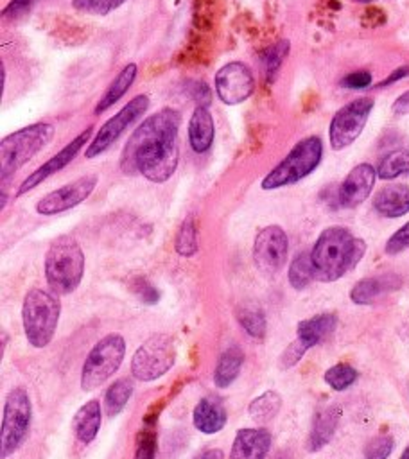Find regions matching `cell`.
Segmentation results:
<instances>
[{
	"label": "cell",
	"instance_id": "cell-12",
	"mask_svg": "<svg viewBox=\"0 0 409 459\" xmlns=\"http://www.w3.org/2000/svg\"><path fill=\"white\" fill-rule=\"evenodd\" d=\"M289 251V241L285 232L280 226H268L259 232L253 244V260L260 273L273 276L277 275L285 260Z\"/></svg>",
	"mask_w": 409,
	"mask_h": 459
},
{
	"label": "cell",
	"instance_id": "cell-14",
	"mask_svg": "<svg viewBox=\"0 0 409 459\" xmlns=\"http://www.w3.org/2000/svg\"><path fill=\"white\" fill-rule=\"evenodd\" d=\"M98 185V176L90 174V176H83L51 194H47L44 200L38 201L37 210L38 214L44 216H55L65 210H71L74 207H78L80 203H83L96 189Z\"/></svg>",
	"mask_w": 409,
	"mask_h": 459
},
{
	"label": "cell",
	"instance_id": "cell-25",
	"mask_svg": "<svg viewBox=\"0 0 409 459\" xmlns=\"http://www.w3.org/2000/svg\"><path fill=\"white\" fill-rule=\"evenodd\" d=\"M137 72H139V69H137L135 64L126 65V67L121 71V74L114 80V83L110 85V89L107 90V94H105L103 99L99 101V105H98V108H96L94 114L99 115V114L107 112L108 108H112V106L130 90V87L133 85V81H135V78H137Z\"/></svg>",
	"mask_w": 409,
	"mask_h": 459
},
{
	"label": "cell",
	"instance_id": "cell-44",
	"mask_svg": "<svg viewBox=\"0 0 409 459\" xmlns=\"http://www.w3.org/2000/svg\"><path fill=\"white\" fill-rule=\"evenodd\" d=\"M393 114H396V115H409V90L404 92V94L393 103Z\"/></svg>",
	"mask_w": 409,
	"mask_h": 459
},
{
	"label": "cell",
	"instance_id": "cell-8",
	"mask_svg": "<svg viewBox=\"0 0 409 459\" xmlns=\"http://www.w3.org/2000/svg\"><path fill=\"white\" fill-rule=\"evenodd\" d=\"M176 361V346L173 337L157 334L149 337L133 355L132 373L142 380L151 382L166 375Z\"/></svg>",
	"mask_w": 409,
	"mask_h": 459
},
{
	"label": "cell",
	"instance_id": "cell-26",
	"mask_svg": "<svg viewBox=\"0 0 409 459\" xmlns=\"http://www.w3.org/2000/svg\"><path fill=\"white\" fill-rule=\"evenodd\" d=\"M244 362V353L239 348H230L226 350L214 371V384L217 387H228L239 375L241 368Z\"/></svg>",
	"mask_w": 409,
	"mask_h": 459
},
{
	"label": "cell",
	"instance_id": "cell-35",
	"mask_svg": "<svg viewBox=\"0 0 409 459\" xmlns=\"http://www.w3.org/2000/svg\"><path fill=\"white\" fill-rule=\"evenodd\" d=\"M126 0H72V6L78 12L90 15H108L121 8Z\"/></svg>",
	"mask_w": 409,
	"mask_h": 459
},
{
	"label": "cell",
	"instance_id": "cell-6",
	"mask_svg": "<svg viewBox=\"0 0 409 459\" xmlns=\"http://www.w3.org/2000/svg\"><path fill=\"white\" fill-rule=\"evenodd\" d=\"M323 158V142L312 135L300 140L289 155L262 180L264 191H275L285 185H293L309 176L320 166Z\"/></svg>",
	"mask_w": 409,
	"mask_h": 459
},
{
	"label": "cell",
	"instance_id": "cell-20",
	"mask_svg": "<svg viewBox=\"0 0 409 459\" xmlns=\"http://www.w3.org/2000/svg\"><path fill=\"white\" fill-rule=\"evenodd\" d=\"M225 405L216 398H203L194 409V425L203 434H216L226 425Z\"/></svg>",
	"mask_w": 409,
	"mask_h": 459
},
{
	"label": "cell",
	"instance_id": "cell-19",
	"mask_svg": "<svg viewBox=\"0 0 409 459\" xmlns=\"http://www.w3.org/2000/svg\"><path fill=\"white\" fill-rule=\"evenodd\" d=\"M373 208L389 219L405 216L409 212V187L393 183L380 189L373 198Z\"/></svg>",
	"mask_w": 409,
	"mask_h": 459
},
{
	"label": "cell",
	"instance_id": "cell-22",
	"mask_svg": "<svg viewBox=\"0 0 409 459\" xmlns=\"http://www.w3.org/2000/svg\"><path fill=\"white\" fill-rule=\"evenodd\" d=\"M189 142L196 153L209 151L214 142V119L203 106H198L191 117Z\"/></svg>",
	"mask_w": 409,
	"mask_h": 459
},
{
	"label": "cell",
	"instance_id": "cell-4",
	"mask_svg": "<svg viewBox=\"0 0 409 459\" xmlns=\"http://www.w3.org/2000/svg\"><path fill=\"white\" fill-rule=\"evenodd\" d=\"M60 312L62 305L55 294L44 289H31L26 294L22 319L26 336L35 348H44L53 341Z\"/></svg>",
	"mask_w": 409,
	"mask_h": 459
},
{
	"label": "cell",
	"instance_id": "cell-29",
	"mask_svg": "<svg viewBox=\"0 0 409 459\" xmlns=\"http://www.w3.org/2000/svg\"><path fill=\"white\" fill-rule=\"evenodd\" d=\"M282 407V398L278 393L275 391H268L260 396H257L250 407H248V412L250 416L255 420V421H269L271 418H275L278 414Z\"/></svg>",
	"mask_w": 409,
	"mask_h": 459
},
{
	"label": "cell",
	"instance_id": "cell-41",
	"mask_svg": "<svg viewBox=\"0 0 409 459\" xmlns=\"http://www.w3.org/2000/svg\"><path fill=\"white\" fill-rule=\"evenodd\" d=\"M35 4V0H12L8 8L3 12L4 19H17L24 15L31 6Z\"/></svg>",
	"mask_w": 409,
	"mask_h": 459
},
{
	"label": "cell",
	"instance_id": "cell-36",
	"mask_svg": "<svg viewBox=\"0 0 409 459\" xmlns=\"http://www.w3.org/2000/svg\"><path fill=\"white\" fill-rule=\"evenodd\" d=\"M395 441L388 434H380L371 438L364 446V459H388L393 452Z\"/></svg>",
	"mask_w": 409,
	"mask_h": 459
},
{
	"label": "cell",
	"instance_id": "cell-23",
	"mask_svg": "<svg viewBox=\"0 0 409 459\" xmlns=\"http://www.w3.org/2000/svg\"><path fill=\"white\" fill-rule=\"evenodd\" d=\"M337 325V318L334 314H318L314 318L303 319L298 323V339H302L309 348L316 346L323 339H327Z\"/></svg>",
	"mask_w": 409,
	"mask_h": 459
},
{
	"label": "cell",
	"instance_id": "cell-48",
	"mask_svg": "<svg viewBox=\"0 0 409 459\" xmlns=\"http://www.w3.org/2000/svg\"><path fill=\"white\" fill-rule=\"evenodd\" d=\"M354 3H361V4H366V3H373V0H354Z\"/></svg>",
	"mask_w": 409,
	"mask_h": 459
},
{
	"label": "cell",
	"instance_id": "cell-31",
	"mask_svg": "<svg viewBox=\"0 0 409 459\" xmlns=\"http://www.w3.org/2000/svg\"><path fill=\"white\" fill-rule=\"evenodd\" d=\"M239 323L251 337H264L266 334V318L257 305H244L239 309Z\"/></svg>",
	"mask_w": 409,
	"mask_h": 459
},
{
	"label": "cell",
	"instance_id": "cell-46",
	"mask_svg": "<svg viewBox=\"0 0 409 459\" xmlns=\"http://www.w3.org/2000/svg\"><path fill=\"white\" fill-rule=\"evenodd\" d=\"M194 459H223V452L217 448H212V450H205V452L198 454Z\"/></svg>",
	"mask_w": 409,
	"mask_h": 459
},
{
	"label": "cell",
	"instance_id": "cell-11",
	"mask_svg": "<svg viewBox=\"0 0 409 459\" xmlns=\"http://www.w3.org/2000/svg\"><path fill=\"white\" fill-rule=\"evenodd\" d=\"M148 108H149V98L148 96L133 98L117 115H114L108 123H105V126L98 132L92 144L89 146L85 157L87 158H96V157L103 155L132 126V123H135L141 115H144V112Z\"/></svg>",
	"mask_w": 409,
	"mask_h": 459
},
{
	"label": "cell",
	"instance_id": "cell-49",
	"mask_svg": "<svg viewBox=\"0 0 409 459\" xmlns=\"http://www.w3.org/2000/svg\"><path fill=\"white\" fill-rule=\"evenodd\" d=\"M275 459H289V457H287V455H284V454H280V455H277Z\"/></svg>",
	"mask_w": 409,
	"mask_h": 459
},
{
	"label": "cell",
	"instance_id": "cell-21",
	"mask_svg": "<svg viewBox=\"0 0 409 459\" xmlns=\"http://www.w3.org/2000/svg\"><path fill=\"white\" fill-rule=\"evenodd\" d=\"M339 416H341V409L336 405L325 407L323 411H320L314 418V425L307 441V448L311 452H316L320 448H323L334 436L337 423H339Z\"/></svg>",
	"mask_w": 409,
	"mask_h": 459
},
{
	"label": "cell",
	"instance_id": "cell-33",
	"mask_svg": "<svg viewBox=\"0 0 409 459\" xmlns=\"http://www.w3.org/2000/svg\"><path fill=\"white\" fill-rule=\"evenodd\" d=\"M175 246L182 257H192L198 251V232L192 217H187L180 226Z\"/></svg>",
	"mask_w": 409,
	"mask_h": 459
},
{
	"label": "cell",
	"instance_id": "cell-39",
	"mask_svg": "<svg viewBox=\"0 0 409 459\" xmlns=\"http://www.w3.org/2000/svg\"><path fill=\"white\" fill-rule=\"evenodd\" d=\"M135 459H155V436L148 430L139 434V446Z\"/></svg>",
	"mask_w": 409,
	"mask_h": 459
},
{
	"label": "cell",
	"instance_id": "cell-17",
	"mask_svg": "<svg viewBox=\"0 0 409 459\" xmlns=\"http://www.w3.org/2000/svg\"><path fill=\"white\" fill-rule=\"evenodd\" d=\"M271 446V436L266 429H243L237 432L230 459H264Z\"/></svg>",
	"mask_w": 409,
	"mask_h": 459
},
{
	"label": "cell",
	"instance_id": "cell-32",
	"mask_svg": "<svg viewBox=\"0 0 409 459\" xmlns=\"http://www.w3.org/2000/svg\"><path fill=\"white\" fill-rule=\"evenodd\" d=\"M287 53H289V42L280 40L278 44H275L262 55V67H264V74H266L268 81H273V78L280 71Z\"/></svg>",
	"mask_w": 409,
	"mask_h": 459
},
{
	"label": "cell",
	"instance_id": "cell-15",
	"mask_svg": "<svg viewBox=\"0 0 409 459\" xmlns=\"http://www.w3.org/2000/svg\"><path fill=\"white\" fill-rule=\"evenodd\" d=\"M377 180V171L370 164L355 166L339 187L337 200L345 208H355L371 194Z\"/></svg>",
	"mask_w": 409,
	"mask_h": 459
},
{
	"label": "cell",
	"instance_id": "cell-38",
	"mask_svg": "<svg viewBox=\"0 0 409 459\" xmlns=\"http://www.w3.org/2000/svg\"><path fill=\"white\" fill-rule=\"evenodd\" d=\"M405 248H409V223L404 225L402 228H398L386 242V253L389 255H396L400 251H404Z\"/></svg>",
	"mask_w": 409,
	"mask_h": 459
},
{
	"label": "cell",
	"instance_id": "cell-2",
	"mask_svg": "<svg viewBox=\"0 0 409 459\" xmlns=\"http://www.w3.org/2000/svg\"><path fill=\"white\" fill-rule=\"evenodd\" d=\"M366 251L364 241L354 237L346 228L332 226L318 237L311 259L316 280L334 282L354 269Z\"/></svg>",
	"mask_w": 409,
	"mask_h": 459
},
{
	"label": "cell",
	"instance_id": "cell-18",
	"mask_svg": "<svg viewBox=\"0 0 409 459\" xmlns=\"http://www.w3.org/2000/svg\"><path fill=\"white\" fill-rule=\"evenodd\" d=\"M400 284H402L400 276L391 275V273L380 275V276H371V278H362L350 291V298L357 305H370L377 298L384 296L386 293L398 289Z\"/></svg>",
	"mask_w": 409,
	"mask_h": 459
},
{
	"label": "cell",
	"instance_id": "cell-28",
	"mask_svg": "<svg viewBox=\"0 0 409 459\" xmlns=\"http://www.w3.org/2000/svg\"><path fill=\"white\" fill-rule=\"evenodd\" d=\"M132 393H133L132 378H119V380H115L108 387L107 396H105V405H107L108 416H117L126 407Z\"/></svg>",
	"mask_w": 409,
	"mask_h": 459
},
{
	"label": "cell",
	"instance_id": "cell-10",
	"mask_svg": "<svg viewBox=\"0 0 409 459\" xmlns=\"http://www.w3.org/2000/svg\"><path fill=\"white\" fill-rule=\"evenodd\" d=\"M371 110H373L371 98H359V99L345 105L332 117L330 130H328L330 146L336 151H341V149L352 146L362 133Z\"/></svg>",
	"mask_w": 409,
	"mask_h": 459
},
{
	"label": "cell",
	"instance_id": "cell-45",
	"mask_svg": "<svg viewBox=\"0 0 409 459\" xmlns=\"http://www.w3.org/2000/svg\"><path fill=\"white\" fill-rule=\"evenodd\" d=\"M409 76V67L407 65H404V67H398L393 74H389L379 87H388V85H391V83H396V81H400V80H404V78H407Z\"/></svg>",
	"mask_w": 409,
	"mask_h": 459
},
{
	"label": "cell",
	"instance_id": "cell-16",
	"mask_svg": "<svg viewBox=\"0 0 409 459\" xmlns=\"http://www.w3.org/2000/svg\"><path fill=\"white\" fill-rule=\"evenodd\" d=\"M90 135H92V128H87V130H85L83 133H80L69 146H65L55 158H51V160L46 162L40 169H37V171L21 185L19 196H22V194L33 191V189L38 187L42 182H46L49 176L56 174V173L62 171L65 166H69V164L76 158V155L83 149V146L87 144V140H89Z\"/></svg>",
	"mask_w": 409,
	"mask_h": 459
},
{
	"label": "cell",
	"instance_id": "cell-40",
	"mask_svg": "<svg viewBox=\"0 0 409 459\" xmlns=\"http://www.w3.org/2000/svg\"><path fill=\"white\" fill-rule=\"evenodd\" d=\"M341 85L345 89H352V90H362L366 87L371 85V74L370 72H354L350 76H346Z\"/></svg>",
	"mask_w": 409,
	"mask_h": 459
},
{
	"label": "cell",
	"instance_id": "cell-13",
	"mask_svg": "<svg viewBox=\"0 0 409 459\" xmlns=\"http://www.w3.org/2000/svg\"><path fill=\"white\" fill-rule=\"evenodd\" d=\"M255 90V80L251 71L241 64L232 62L221 67L216 74V92L226 105L244 103Z\"/></svg>",
	"mask_w": 409,
	"mask_h": 459
},
{
	"label": "cell",
	"instance_id": "cell-43",
	"mask_svg": "<svg viewBox=\"0 0 409 459\" xmlns=\"http://www.w3.org/2000/svg\"><path fill=\"white\" fill-rule=\"evenodd\" d=\"M192 98L198 101V106H203V108H209L210 99H212L209 87L205 83H201V81L192 85Z\"/></svg>",
	"mask_w": 409,
	"mask_h": 459
},
{
	"label": "cell",
	"instance_id": "cell-47",
	"mask_svg": "<svg viewBox=\"0 0 409 459\" xmlns=\"http://www.w3.org/2000/svg\"><path fill=\"white\" fill-rule=\"evenodd\" d=\"M398 459H409V446H407V448L402 452V455H400Z\"/></svg>",
	"mask_w": 409,
	"mask_h": 459
},
{
	"label": "cell",
	"instance_id": "cell-5",
	"mask_svg": "<svg viewBox=\"0 0 409 459\" xmlns=\"http://www.w3.org/2000/svg\"><path fill=\"white\" fill-rule=\"evenodd\" d=\"M55 135V126L38 123L3 139L0 144V176L8 180L28 164Z\"/></svg>",
	"mask_w": 409,
	"mask_h": 459
},
{
	"label": "cell",
	"instance_id": "cell-27",
	"mask_svg": "<svg viewBox=\"0 0 409 459\" xmlns=\"http://www.w3.org/2000/svg\"><path fill=\"white\" fill-rule=\"evenodd\" d=\"M380 180H395L400 176H409V149H398L386 155L377 169Z\"/></svg>",
	"mask_w": 409,
	"mask_h": 459
},
{
	"label": "cell",
	"instance_id": "cell-9",
	"mask_svg": "<svg viewBox=\"0 0 409 459\" xmlns=\"http://www.w3.org/2000/svg\"><path fill=\"white\" fill-rule=\"evenodd\" d=\"M31 421V400L26 389L15 387L10 391L4 404L3 434H0V455H12L26 438Z\"/></svg>",
	"mask_w": 409,
	"mask_h": 459
},
{
	"label": "cell",
	"instance_id": "cell-7",
	"mask_svg": "<svg viewBox=\"0 0 409 459\" xmlns=\"http://www.w3.org/2000/svg\"><path fill=\"white\" fill-rule=\"evenodd\" d=\"M126 355V343L123 336L110 334L103 337L89 353L83 373H81V387L85 391H92L103 386L123 364Z\"/></svg>",
	"mask_w": 409,
	"mask_h": 459
},
{
	"label": "cell",
	"instance_id": "cell-34",
	"mask_svg": "<svg viewBox=\"0 0 409 459\" xmlns=\"http://www.w3.org/2000/svg\"><path fill=\"white\" fill-rule=\"evenodd\" d=\"M355 378H357V371L350 364H345V362L328 368L325 373V382L336 391H343V389L350 387L355 382Z\"/></svg>",
	"mask_w": 409,
	"mask_h": 459
},
{
	"label": "cell",
	"instance_id": "cell-42",
	"mask_svg": "<svg viewBox=\"0 0 409 459\" xmlns=\"http://www.w3.org/2000/svg\"><path fill=\"white\" fill-rule=\"evenodd\" d=\"M135 291L141 296V300H144L146 303H157L158 298H160L158 291L153 285H149L146 280H142V278H139L135 282Z\"/></svg>",
	"mask_w": 409,
	"mask_h": 459
},
{
	"label": "cell",
	"instance_id": "cell-3",
	"mask_svg": "<svg viewBox=\"0 0 409 459\" xmlns=\"http://www.w3.org/2000/svg\"><path fill=\"white\" fill-rule=\"evenodd\" d=\"M85 273V255L80 244L67 235L58 237L46 255V276L56 294L78 289Z\"/></svg>",
	"mask_w": 409,
	"mask_h": 459
},
{
	"label": "cell",
	"instance_id": "cell-30",
	"mask_svg": "<svg viewBox=\"0 0 409 459\" xmlns=\"http://www.w3.org/2000/svg\"><path fill=\"white\" fill-rule=\"evenodd\" d=\"M316 278L314 275V266H312V259H311V253H300L291 268H289V284L302 291L305 289L312 280Z\"/></svg>",
	"mask_w": 409,
	"mask_h": 459
},
{
	"label": "cell",
	"instance_id": "cell-1",
	"mask_svg": "<svg viewBox=\"0 0 409 459\" xmlns=\"http://www.w3.org/2000/svg\"><path fill=\"white\" fill-rule=\"evenodd\" d=\"M180 114L164 108L146 119L130 137L121 166L128 174L141 173L153 183L167 182L178 167Z\"/></svg>",
	"mask_w": 409,
	"mask_h": 459
},
{
	"label": "cell",
	"instance_id": "cell-24",
	"mask_svg": "<svg viewBox=\"0 0 409 459\" xmlns=\"http://www.w3.org/2000/svg\"><path fill=\"white\" fill-rule=\"evenodd\" d=\"M74 432L81 443H90L98 436V430L101 427V405L98 400L87 402L74 416L72 421Z\"/></svg>",
	"mask_w": 409,
	"mask_h": 459
},
{
	"label": "cell",
	"instance_id": "cell-37",
	"mask_svg": "<svg viewBox=\"0 0 409 459\" xmlns=\"http://www.w3.org/2000/svg\"><path fill=\"white\" fill-rule=\"evenodd\" d=\"M307 350H309V346H307L302 339L296 337V341H293V343L284 350V353H282V357H280V368L287 370V368L294 366V364L303 357V353H305Z\"/></svg>",
	"mask_w": 409,
	"mask_h": 459
}]
</instances>
